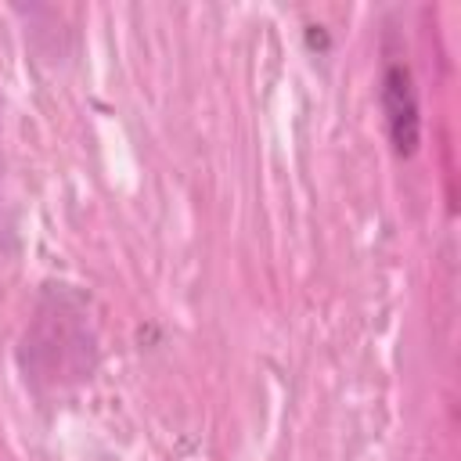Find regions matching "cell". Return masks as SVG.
<instances>
[{"mask_svg":"<svg viewBox=\"0 0 461 461\" xmlns=\"http://www.w3.org/2000/svg\"><path fill=\"white\" fill-rule=\"evenodd\" d=\"M378 101H382L385 133L393 140V151L403 155V158L414 155L418 151V140H421V115H418V94H414V79H411L407 65L393 61L382 72Z\"/></svg>","mask_w":461,"mask_h":461,"instance_id":"obj_1","label":"cell"}]
</instances>
